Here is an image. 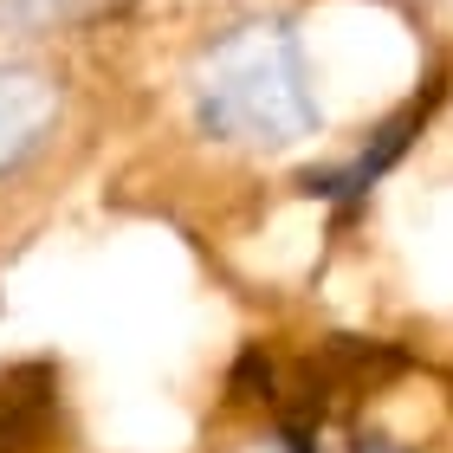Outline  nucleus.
Instances as JSON below:
<instances>
[{
  "label": "nucleus",
  "instance_id": "7ed1b4c3",
  "mask_svg": "<svg viewBox=\"0 0 453 453\" xmlns=\"http://www.w3.org/2000/svg\"><path fill=\"white\" fill-rule=\"evenodd\" d=\"M421 123V111H402L395 123H382L376 130V142H363L357 156L343 162V169H324V175H304V195H331V201H357V195H369L382 181V169L395 162L402 150H408V130Z\"/></svg>",
  "mask_w": 453,
  "mask_h": 453
},
{
  "label": "nucleus",
  "instance_id": "f03ea898",
  "mask_svg": "<svg viewBox=\"0 0 453 453\" xmlns=\"http://www.w3.org/2000/svg\"><path fill=\"white\" fill-rule=\"evenodd\" d=\"M58 123V85L39 65H0V175L19 169Z\"/></svg>",
  "mask_w": 453,
  "mask_h": 453
},
{
  "label": "nucleus",
  "instance_id": "f257e3e1",
  "mask_svg": "<svg viewBox=\"0 0 453 453\" xmlns=\"http://www.w3.org/2000/svg\"><path fill=\"white\" fill-rule=\"evenodd\" d=\"M195 123L234 150H285L318 130V97L304 52L285 27H240L214 39L188 72Z\"/></svg>",
  "mask_w": 453,
  "mask_h": 453
}]
</instances>
